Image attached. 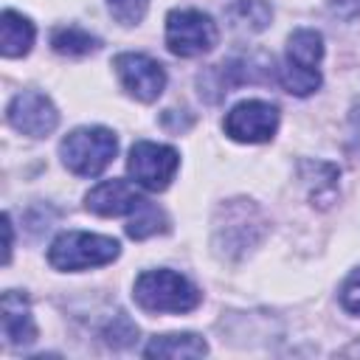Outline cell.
<instances>
[{"label": "cell", "instance_id": "4", "mask_svg": "<svg viewBox=\"0 0 360 360\" xmlns=\"http://www.w3.org/2000/svg\"><path fill=\"white\" fill-rule=\"evenodd\" d=\"M121 253L118 239L87 233V231H68L59 233L48 250V262L56 270H87L110 264Z\"/></svg>", "mask_w": 360, "mask_h": 360}, {"label": "cell", "instance_id": "19", "mask_svg": "<svg viewBox=\"0 0 360 360\" xmlns=\"http://www.w3.org/2000/svg\"><path fill=\"white\" fill-rule=\"evenodd\" d=\"M3 231H6V264H8V259H11V219H8V214L3 217Z\"/></svg>", "mask_w": 360, "mask_h": 360}, {"label": "cell", "instance_id": "14", "mask_svg": "<svg viewBox=\"0 0 360 360\" xmlns=\"http://www.w3.org/2000/svg\"><path fill=\"white\" fill-rule=\"evenodd\" d=\"M51 45L56 53L62 56H87V53H96L98 51V39L93 34H87L84 28H76V25H65V28H56L51 34Z\"/></svg>", "mask_w": 360, "mask_h": 360}, {"label": "cell", "instance_id": "10", "mask_svg": "<svg viewBox=\"0 0 360 360\" xmlns=\"http://www.w3.org/2000/svg\"><path fill=\"white\" fill-rule=\"evenodd\" d=\"M143 202L146 200L127 180H104L96 188H90L84 197L87 211H93L98 217H124V214L132 217Z\"/></svg>", "mask_w": 360, "mask_h": 360}, {"label": "cell", "instance_id": "16", "mask_svg": "<svg viewBox=\"0 0 360 360\" xmlns=\"http://www.w3.org/2000/svg\"><path fill=\"white\" fill-rule=\"evenodd\" d=\"M163 231H169V219H166V214H163L160 208H155L149 200L132 214V219H129V225H127V233H129L132 239H146V236H155V233H163Z\"/></svg>", "mask_w": 360, "mask_h": 360}, {"label": "cell", "instance_id": "13", "mask_svg": "<svg viewBox=\"0 0 360 360\" xmlns=\"http://www.w3.org/2000/svg\"><path fill=\"white\" fill-rule=\"evenodd\" d=\"M205 352H208L205 340L200 335H191V332L152 338L149 346L143 349L146 357H202Z\"/></svg>", "mask_w": 360, "mask_h": 360}, {"label": "cell", "instance_id": "6", "mask_svg": "<svg viewBox=\"0 0 360 360\" xmlns=\"http://www.w3.org/2000/svg\"><path fill=\"white\" fill-rule=\"evenodd\" d=\"M177 166H180V155L172 146L155 143V141H138L129 149V160H127L129 177L138 186H143L146 191L169 188V183L174 180Z\"/></svg>", "mask_w": 360, "mask_h": 360}, {"label": "cell", "instance_id": "8", "mask_svg": "<svg viewBox=\"0 0 360 360\" xmlns=\"http://www.w3.org/2000/svg\"><path fill=\"white\" fill-rule=\"evenodd\" d=\"M121 87L138 101H155L166 87V70L146 53H118L112 59Z\"/></svg>", "mask_w": 360, "mask_h": 360}, {"label": "cell", "instance_id": "11", "mask_svg": "<svg viewBox=\"0 0 360 360\" xmlns=\"http://www.w3.org/2000/svg\"><path fill=\"white\" fill-rule=\"evenodd\" d=\"M0 321H3V338L8 346H28L37 340V323L28 307V298L22 292H3L0 301Z\"/></svg>", "mask_w": 360, "mask_h": 360}, {"label": "cell", "instance_id": "18", "mask_svg": "<svg viewBox=\"0 0 360 360\" xmlns=\"http://www.w3.org/2000/svg\"><path fill=\"white\" fill-rule=\"evenodd\" d=\"M340 304H343L346 312L360 315V267L343 281V287H340Z\"/></svg>", "mask_w": 360, "mask_h": 360}, {"label": "cell", "instance_id": "1", "mask_svg": "<svg viewBox=\"0 0 360 360\" xmlns=\"http://www.w3.org/2000/svg\"><path fill=\"white\" fill-rule=\"evenodd\" d=\"M135 301L146 312H188L200 304V290L174 270H146L135 278Z\"/></svg>", "mask_w": 360, "mask_h": 360}, {"label": "cell", "instance_id": "7", "mask_svg": "<svg viewBox=\"0 0 360 360\" xmlns=\"http://www.w3.org/2000/svg\"><path fill=\"white\" fill-rule=\"evenodd\" d=\"M225 135L239 143H264L278 129V107L262 98L239 101L225 115Z\"/></svg>", "mask_w": 360, "mask_h": 360}, {"label": "cell", "instance_id": "15", "mask_svg": "<svg viewBox=\"0 0 360 360\" xmlns=\"http://www.w3.org/2000/svg\"><path fill=\"white\" fill-rule=\"evenodd\" d=\"M228 17H231V22L236 28L256 34V31L267 28L273 11H270V6L264 0H233L231 8H228Z\"/></svg>", "mask_w": 360, "mask_h": 360}, {"label": "cell", "instance_id": "2", "mask_svg": "<svg viewBox=\"0 0 360 360\" xmlns=\"http://www.w3.org/2000/svg\"><path fill=\"white\" fill-rule=\"evenodd\" d=\"M323 56V37L312 28H298L290 34L287 42V59L278 68V82L287 93L309 96L321 87V70L318 62Z\"/></svg>", "mask_w": 360, "mask_h": 360}, {"label": "cell", "instance_id": "3", "mask_svg": "<svg viewBox=\"0 0 360 360\" xmlns=\"http://www.w3.org/2000/svg\"><path fill=\"white\" fill-rule=\"evenodd\" d=\"M118 141L107 127H79L62 143V163L79 177H98L115 158Z\"/></svg>", "mask_w": 360, "mask_h": 360}, {"label": "cell", "instance_id": "17", "mask_svg": "<svg viewBox=\"0 0 360 360\" xmlns=\"http://www.w3.org/2000/svg\"><path fill=\"white\" fill-rule=\"evenodd\" d=\"M107 6L121 25H138L149 8V0H107Z\"/></svg>", "mask_w": 360, "mask_h": 360}, {"label": "cell", "instance_id": "12", "mask_svg": "<svg viewBox=\"0 0 360 360\" xmlns=\"http://www.w3.org/2000/svg\"><path fill=\"white\" fill-rule=\"evenodd\" d=\"M34 45V22L20 11L6 8L0 17V51L6 59L25 56Z\"/></svg>", "mask_w": 360, "mask_h": 360}, {"label": "cell", "instance_id": "5", "mask_svg": "<svg viewBox=\"0 0 360 360\" xmlns=\"http://www.w3.org/2000/svg\"><path fill=\"white\" fill-rule=\"evenodd\" d=\"M219 39L217 22L197 8H174L166 17V45L174 56L191 59L208 53Z\"/></svg>", "mask_w": 360, "mask_h": 360}, {"label": "cell", "instance_id": "9", "mask_svg": "<svg viewBox=\"0 0 360 360\" xmlns=\"http://www.w3.org/2000/svg\"><path fill=\"white\" fill-rule=\"evenodd\" d=\"M6 118L17 132L31 135V138H45L59 124V112H56L53 101L45 93H37V90L17 93L8 104V110H6Z\"/></svg>", "mask_w": 360, "mask_h": 360}]
</instances>
